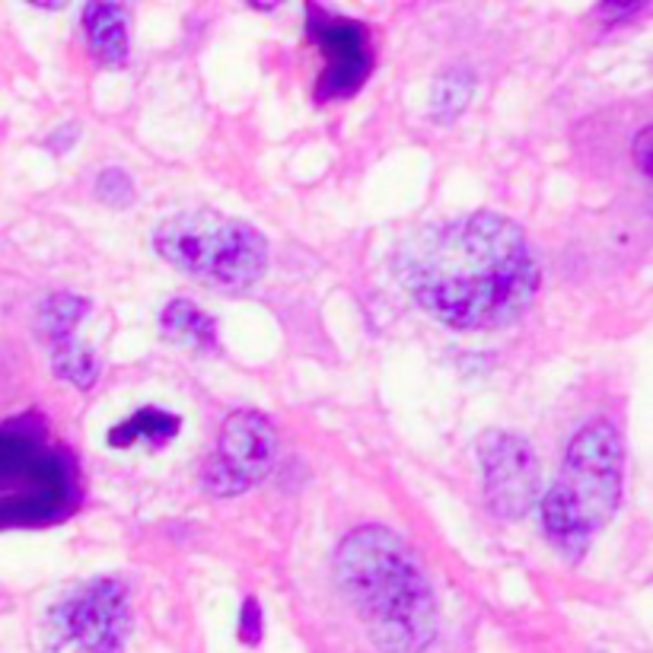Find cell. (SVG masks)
<instances>
[{"instance_id": "1", "label": "cell", "mask_w": 653, "mask_h": 653, "mask_svg": "<svg viewBox=\"0 0 653 653\" xmlns=\"http://www.w3.org/2000/svg\"><path fill=\"white\" fill-rule=\"evenodd\" d=\"M395 275L430 319L463 331L519 323L542 284L526 230L498 211H472L415 230L399 246Z\"/></svg>"}, {"instance_id": "2", "label": "cell", "mask_w": 653, "mask_h": 653, "mask_svg": "<svg viewBox=\"0 0 653 653\" xmlns=\"http://www.w3.org/2000/svg\"><path fill=\"white\" fill-rule=\"evenodd\" d=\"M335 583L382 653H424L437 638V597L412 545L389 526L351 529L331 558Z\"/></svg>"}, {"instance_id": "3", "label": "cell", "mask_w": 653, "mask_h": 653, "mask_svg": "<svg viewBox=\"0 0 653 653\" xmlns=\"http://www.w3.org/2000/svg\"><path fill=\"white\" fill-rule=\"evenodd\" d=\"M625 491V443L606 418L583 424L561 460L552 488L539 498L542 532L570 564L587 558L597 536L618 514Z\"/></svg>"}, {"instance_id": "4", "label": "cell", "mask_w": 653, "mask_h": 653, "mask_svg": "<svg viewBox=\"0 0 653 653\" xmlns=\"http://www.w3.org/2000/svg\"><path fill=\"white\" fill-rule=\"evenodd\" d=\"M153 249L176 272L221 290H249L268 272V239L211 208L166 217L153 230Z\"/></svg>"}, {"instance_id": "5", "label": "cell", "mask_w": 653, "mask_h": 653, "mask_svg": "<svg viewBox=\"0 0 653 653\" xmlns=\"http://www.w3.org/2000/svg\"><path fill=\"white\" fill-rule=\"evenodd\" d=\"M0 481L20 488V498L0 511V526L61 519L74 511L77 501L71 460L61 450L46 447L36 420L0 427Z\"/></svg>"}, {"instance_id": "6", "label": "cell", "mask_w": 653, "mask_h": 653, "mask_svg": "<svg viewBox=\"0 0 653 653\" xmlns=\"http://www.w3.org/2000/svg\"><path fill=\"white\" fill-rule=\"evenodd\" d=\"M278 430L255 409H239L224 420L217 443L201 468V488L211 498H239L275 466Z\"/></svg>"}, {"instance_id": "7", "label": "cell", "mask_w": 653, "mask_h": 653, "mask_svg": "<svg viewBox=\"0 0 653 653\" xmlns=\"http://www.w3.org/2000/svg\"><path fill=\"white\" fill-rule=\"evenodd\" d=\"M61 641L87 653H125L131 638V600L122 580L96 577L67 593L48 615Z\"/></svg>"}, {"instance_id": "8", "label": "cell", "mask_w": 653, "mask_h": 653, "mask_svg": "<svg viewBox=\"0 0 653 653\" xmlns=\"http://www.w3.org/2000/svg\"><path fill=\"white\" fill-rule=\"evenodd\" d=\"M481 494L491 516L516 523L542 494V466L536 450L511 430H485L478 437Z\"/></svg>"}, {"instance_id": "9", "label": "cell", "mask_w": 653, "mask_h": 653, "mask_svg": "<svg viewBox=\"0 0 653 653\" xmlns=\"http://www.w3.org/2000/svg\"><path fill=\"white\" fill-rule=\"evenodd\" d=\"M310 33L328 54L326 77L319 80V99L351 96L371 74V46L367 33L354 20L319 13V7L310 10Z\"/></svg>"}, {"instance_id": "10", "label": "cell", "mask_w": 653, "mask_h": 653, "mask_svg": "<svg viewBox=\"0 0 653 653\" xmlns=\"http://www.w3.org/2000/svg\"><path fill=\"white\" fill-rule=\"evenodd\" d=\"M84 36L87 46L105 67H125L131 36H128V13L118 3H87L84 7Z\"/></svg>"}, {"instance_id": "11", "label": "cell", "mask_w": 653, "mask_h": 653, "mask_svg": "<svg viewBox=\"0 0 653 653\" xmlns=\"http://www.w3.org/2000/svg\"><path fill=\"white\" fill-rule=\"evenodd\" d=\"M160 328L173 344H183L188 351H214L217 348V323L186 297L169 300L160 310Z\"/></svg>"}, {"instance_id": "12", "label": "cell", "mask_w": 653, "mask_h": 653, "mask_svg": "<svg viewBox=\"0 0 653 653\" xmlns=\"http://www.w3.org/2000/svg\"><path fill=\"white\" fill-rule=\"evenodd\" d=\"M183 420L173 412L163 409H140L128 420H122L118 427L109 430V447L112 450H128L135 443H153V447H166L179 437Z\"/></svg>"}, {"instance_id": "13", "label": "cell", "mask_w": 653, "mask_h": 653, "mask_svg": "<svg viewBox=\"0 0 653 653\" xmlns=\"http://www.w3.org/2000/svg\"><path fill=\"white\" fill-rule=\"evenodd\" d=\"M475 71L468 64H450L437 74L434 80V93H430V115L437 125H450L456 122L468 109L472 96H475Z\"/></svg>"}, {"instance_id": "14", "label": "cell", "mask_w": 653, "mask_h": 653, "mask_svg": "<svg viewBox=\"0 0 653 653\" xmlns=\"http://www.w3.org/2000/svg\"><path fill=\"white\" fill-rule=\"evenodd\" d=\"M90 310H93V303L80 293H71V290L51 293L39 306V331L46 335L48 344H54L61 338H74V328L87 319Z\"/></svg>"}, {"instance_id": "15", "label": "cell", "mask_w": 653, "mask_h": 653, "mask_svg": "<svg viewBox=\"0 0 653 653\" xmlns=\"http://www.w3.org/2000/svg\"><path fill=\"white\" fill-rule=\"evenodd\" d=\"M51 348V367L61 379H67L77 389H93L99 379V357L77 338H61Z\"/></svg>"}, {"instance_id": "16", "label": "cell", "mask_w": 653, "mask_h": 653, "mask_svg": "<svg viewBox=\"0 0 653 653\" xmlns=\"http://www.w3.org/2000/svg\"><path fill=\"white\" fill-rule=\"evenodd\" d=\"M96 194H99V201H105L109 208H128L131 201H135V183H131V176L125 173V169H105V173H99V179H96Z\"/></svg>"}, {"instance_id": "17", "label": "cell", "mask_w": 653, "mask_h": 653, "mask_svg": "<svg viewBox=\"0 0 653 653\" xmlns=\"http://www.w3.org/2000/svg\"><path fill=\"white\" fill-rule=\"evenodd\" d=\"M262 635H265V621H262V606L255 597H249L242 603V612H239V638L246 648H259L262 644Z\"/></svg>"}, {"instance_id": "18", "label": "cell", "mask_w": 653, "mask_h": 653, "mask_svg": "<svg viewBox=\"0 0 653 653\" xmlns=\"http://www.w3.org/2000/svg\"><path fill=\"white\" fill-rule=\"evenodd\" d=\"M644 7H648L644 0H631V3H625V0H606V3L597 7V16L615 23V20H628V16H635V13H641Z\"/></svg>"}, {"instance_id": "19", "label": "cell", "mask_w": 653, "mask_h": 653, "mask_svg": "<svg viewBox=\"0 0 653 653\" xmlns=\"http://www.w3.org/2000/svg\"><path fill=\"white\" fill-rule=\"evenodd\" d=\"M651 140H653L651 125H644V128L635 135V143H631V150H635V160H638V166H641V173H644V176H651Z\"/></svg>"}]
</instances>
